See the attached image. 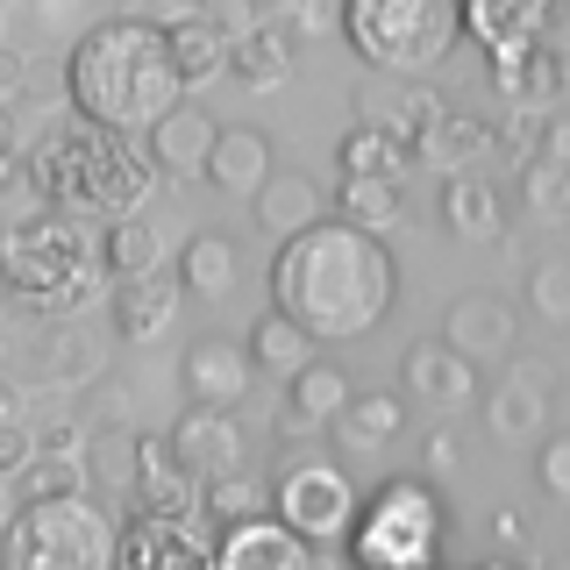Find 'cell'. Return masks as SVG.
<instances>
[{"label": "cell", "instance_id": "cell-1", "mask_svg": "<svg viewBox=\"0 0 570 570\" xmlns=\"http://www.w3.org/2000/svg\"><path fill=\"white\" fill-rule=\"evenodd\" d=\"M400 299V257L385 236L350 222H314L272 257V314H285L307 343H364L385 328Z\"/></svg>", "mask_w": 570, "mask_h": 570}, {"label": "cell", "instance_id": "cell-2", "mask_svg": "<svg viewBox=\"0 0 570 570\" xmlns=\"http://www.w3.org/2000/svg\"><path fill=\"white\" fill-rule=\"evenodd\" d=\"M65 100H71V121H94V129H115V136H142L186 100L171 71V43H165V22L157 14H107L71 43V65H65Z\"/></svg>", "mask_w": 570, "mask_h": 570}, {"label": "cell", "instance_id": "cell-3", "mask_svg": "<svg viewBox=\"0 0 570 570\" xmlns=\"http://www.w3.org/2000/svg\"><path fill=\"white\" fill-rule=\"evenodd\" d=\"M22 178L43 214H71V222H94V228L142 214V200L157 186V171L142 165L136 142L115 129H94V121H58L22 157Z\"/></svg>", "mask_w": 570, "mask_h": 570}, {"label": "cell", "instance_id": "cell-4", "mask_svg": "<svg viewBox=\"0 0 570 570\" xmlns=\"http://www.w3.org/2000/svg\"><path fill=\"white\" fill-rule=\"evenodd\" d=\"M107 278V228L71 214H22L0 228V299L29 321H65Z\"/></svg>", "mask_w": 570, "mask_h": 570}, {"label": "cell", "instance_id": "cell-5", "mask_svg": "<svg viewBox=\"0 0 570 570\" xmlns=\"http://www.w3.org/2000/svg\"><path fill=\"white\" fill-rule=\"evenodd\" d=\"M343 36L356 58H371V79H421L456 50L463 8L456 0H350Z\"/></svg>", "mask_w": 570, "mask_h": 570}, {"label": "cell", "instance_id": "cell-6", "mask_svg": "<svg viewBox=\"0 0 570 570\" xmlns=\"http://www.w3.org/2000/svg\"><path fill=\"white\" fill-rule=\"evenodd\" d=\"M0 570H115V513L100 499H58V507L8 513Z\"/></svg>", "mask_w": 570, "mask_h": 570}, {"label": "cell", "instance_id": "cell-7", "mask_svg": "<svg viewBox=\"0 0 570 570\" xmlns=\"http://www.w3.org/2000/svg\"><path fill=\"white\" fill-rule=\"evenodd\" d=\"M343 542L356 570H428L442 542V499L428 485H379L371 507H356Z\"/></svg>", "mask_w": 570, "mask_h": 570}, {"label": "cell", "instance_id": "cell-8", "mask_svg": "<svg viewBox=\"0 0 570 570\" xmlns=\"http://www.w3.org/2000/svg\"><path fill=\"white\" fill-rule=\"evenodd\" d=\"M350 521H356V492H350L343 463H328V456H299L293 471L278 478V528H293L307 549L343 542Z\"/></svg>", "mask_w": 570, "mask_h": 570}, {"label": "cell", "instance_id": "cell-9", "mask_svg": "<svg viewBox=\"0 0 570 570\" xmlns=\"http://www.w3.org/2000/svg\"><path fill=\"white\" fill-rule=\"evenodd\" d=\"M22 379L43 392H94L107 385V343L79 321H43L22 343Z\"/></svg>", "mask_w": 570, "mask_h": 570}, {"label": "cell", "instance_id": "cell-10", "mask_svg": "<svg viewBox=\"0 0 570 570\" xmlns=\"http://www.w3.org/2000/svg\"><path fill=\"white\" fill-rule=\"evenodd\" d=\"M178 392L200 414H236V406L257 392V364L236 335H193L186 356H178Z\"/></svg>", "mask_w": 570, "mask_h": 570}, {"label": "cell", "instance_id": "cell-11", "mask_svg": "<svg viewBox=\"0 0 570 570\" xmlns=\"http://www.w3.org/2000/svg\"><path fill=\"white\" fill-rule=\"evenodd\" d=\"M350 107H356V129L392 136L406 157H414L421 142H428V129L450 115V100H442L435 86H421V79H364L350 94Z\"/></svg>", "mask_w": 570, "mask_h": 570}, {"label": "cell", "instance_id": "cell-12", "mask_svg": "<svg viewBox=\"0 0 570 570\" xmlns=\"http://www.w3.org/2000/svg\"><path fill=\"white\" fill-rule=\"evenodd\" d=\"M214 557V528L165 521V513H129V528H115V570H207Z\"/></svg>", "mask_w": 570, "mask_h": 570}, {"label": "cell", "instance_id": "cell-13", "mask_svg": "<svg viewBox=\"0 0 570 570\" xmlns=\"http://www.w3.org/2000/svg\"><path fill=\"white\" fill-rule=\"evenodd\" d=\"M165 450L178 456V471H186L193 485L249 471V435H243L236 414H200V406H186V414L165 428Z\"/></svg>", "mask_w": 570, "mask_h": 570}, {"label": "cell", "instance_id": "cell-14", "mask_svg": "<svg viewBox=\"0 0 570 570\" xmlns=\"http://www.w3.org/2000/svg\"><path fill=\"white\" fill-rule=\"evenodd\" d=\"M350 392H356V379L343 364H328V356H314L307 371H299L293 385H285V406H278V442H293V450H307L314 435H328V421L350 406Z\"/></svg>", "mask_w": 570, "mask_h": 570}, {"label": "cell", "instance_id": "cell-15", "mask_svg": "<svg viewBox=\"0 0 570 570\" xmlns=\"http://www.w3.org/2000/svg\"><path fill=\"white\" fill-rule=\"evenodd\" d=\"M435 343H450L471 371H485V364H499V356H513V343H521V321H513V307L499 293H463V299H450Z\"/></svg>", "mask_w": 570, "mask_h": 570}, {"label": "cell", "instance_id": "cell-16", "mask_svg": "<svg viewBox=\"0 0 570 570\" xmlns=\"http://www.w3.org/2000/svg\"><path fill=\"white\" fill-rule=\"evenodd\" d=\"M207 570H328V549H307L293 528H278L272 513H264V521H243V528L214 534Z\"/></svg>", "mask_w": 570, "mask_h": 570}, {"label": "cell", "instance_id": "cell-17", "mask_svg": "<svg viewBox=\"0 0 570 570\" xmlns=\"http://www.w3.org/2000/svg\"><path fill=\"white\" fill-rule=\"evenodd\" d=\"M400 385H406V400H428L442 414H463V406L485 400V371H471L450 343H414L400 364Z\"/></svg>", "mask_w": 570, "mask_h": 570}, {"label": "cell", "instance_id": "cell-18", "mask_svg": "<svg viewBox=\"0 0 570 570\" xmlns=\"http://www.w3.org/2000/svg\"><path fill=\"white\" fill-rule=\"evenodd\" d=\"M214 136H222V121H214L200 100H178L157 129H142V165L165 171V178H200Z\"/></svg>", "mask_w": 570, "mask_h": 570}, {"label": "cell", "instance_id": "cell-19", "mask_svg": "<svg viewBox=\"0 0 570 570\" xmlns=\"http://www.w3.org/2000/svg\"><path fill=\"white\" fill-rule=\"evenodd\" d=\"M463 36L485 43V58H513L557 36V8L549 0H471L463 8Z\"/></svg>", "mask_w": 570, "mask_h": 570}, {"label": "cell", "instance_id": "cell-20", "mask_svg": "<svg viewBox=\"0 0 570 570\" xmlns=\"http://www.w3.org/2000/svg\"><path fill=\"white\" fill-rule=\"evenodd\" d=\"M492 86L513 115H563V43H534L492 58Z\"/></svg>", "mask_w": 570, "mask_h": 570}, {"label": "cell", "instance_id": "cell-21", "mask_svg": "<svg viewBox=\"0 0 570 570\" xmlns=\"http://www.w3.org/2000/svg\"><path fill=\"white\" fill-rule=\"evenodd\" d=\"M400 428H406L400 385H356L350 406L328 421V435H335V450H343V456H385L392 442H400Z\"/></svg>", "mask_w": 570, "mask_h": 570}, {"label": "cell", "instance_id": "cell-22", "mask_svg": "<svg viewBox=\"0 0 570 570\" xmlns=\"http://www.w3.org/2000/svg\"><path fill=\"white\" fill-rule=\"evenodd\" d=\"M549 385H557V371L549 364H513V379L485 392V428L492 442H542V421H549Z\"/></svg>", "mask_w": 570, "mask_h": 570}, {"label": "cell", "instance_id": "cell-23", "mask_svg": "<svg viewBox=\"0 0 570 570\" xmlns=\"http://www.w3.org/2000/svg\"><path fill=\"white\" fill-rule=\"evenodd\" d=\"M249 222L264 228V236H278V243H293V236H307L314 222H328V193L314 186L307 171H272L257 186V200H249Z\"/></svg>", "mask_w": 570, "mask_h": 570}, {"label": "cell", "instance_id": "cell-24", "mask_svg": "<svg viewBox=\"0 0 570 570\" xmlns=\"http://www.w3.org/2000/svg\"><path fill=\"white\" fill-rule=\"evenodd\" d=\"M136 513H165V521H193L200 513V485L178 471L165 435H136Z\"/></svg>", "mask_w": 570, "mask_h": 570}, {"label": "cell", "instance_id": "cell-25", "mask_svg": "<svg viewBox=\"0 0 570 570\" xmlns=\"http://www.w3.org/2000/svg\"><path fill=\"white\" fill-rule=\"evenodd\" d=\"M278 171V150H272V136L264 129H222L214 136V150H207V186L214 193H236V200H257V186Z\"/></svg>", "mask_w": 570, "mask_h": 570}, {"label": "cell", "instance_id": "cell-26", "mask_svg": "<svg viewBox=\"0 0 570 570\" xmlns=\"http://www.w3.org/2000/svg\"><path fill=\"white\" fill-rule=\"evenodd\" d=\"M435 214H442V228L463 236V243H499V228H507V193H499L492 178L463 171V178H442Z\"/></svg>", "mask_w": 570, "mask_h": 570}, {"label": "cell", "instance_id": "cell-27", "mask_svg": "<svg viewBox=\"0 0 570 570\" xmlns=\"http://www.w3.org/2000/svg\"><path fill=\"white\" fill-rule=\"evenodd\" d=\"M165 22V43H171V71H178V86H207V79H222L228 71V43L214 36V22L200 8H186V14H157Z\"/></svg>", "mask_w": 570, "mask_h": 570}, {"label": "cell", "instance_id": "cell-28", "mask_svg": "<svg viewBox=\"0 0 570 570\" xmlns=\"http://www.w3.org/2000/svg\"><path fill=\"white\" fill-rule=\"evenodd\" d=\"M178 299H186V293H178L171 272H150V278L115 285V335H129V343H157V335L171 328Z\"/></svg>", "mask_w": 570, "mask_h": 570}, {"label": "cell", "instance_id": "cell-29", "mask_svg": "<svg viewBox=\"0 0 570 570\" xmlns=\"http://www.w3.org/2000/svg\"><path fill=\"white\" fill-rule=\"evenodd\" d=\"M492 150H499V129H492V121L485 115H456V107H450V115L428 129V142H421L414 157H421V165H435V171H450V178H463L478 157H492Z\"/></svg>", "mask_w": 570, "mask_h": 570}, {"label": "cell", "instance_id": "cell-30", "mask_svg": "<svg viewBox=\"0 0 570 570\" xmlns=\"http://www.w3.org/2000/svg\"><path fill=\"white\" fill-rule=\"evenodd\" d=\"M293 58H299V43L272 22V14H264V22L249 29L236 50H228V71H236L249 94H278V86L293 79Z\"/></svg>", "mask_w": 570, "mask_h": 570}, {"label": "cell", "instance_id": "cell-31", "mask_svg": "<svg viewBox=\"0 0 570 570\" xmlns=\"http://www.w3.org/2000/svg\"><path fill=\"white\" fill-rule=\"evenodd\" d=\"M171 278H178V293H193V299H228L236 278H243V257H236L228 236H186Z\"/></svg>", "mask_w": 570, "mask_h": 570}, {"label": "cell", "instance_id": "cell-32", "mask_svg": "<svg viewBox=\"0 0 570 570\" xmlns=\"http://www.w3.org/2000/svg\"><path fill=\"white\" fill-rule=\"evenodd\" d=\"M243 350H249V364H257V379H285V385H293L299 371L314 364V343H307V335H299L285 314H272V307H264L257 321H249Z\"/></svg>", "mask_w": 570, "mask_h": 570}, {"label": "cell", "instance_id": "cell-33", "mask_svg": "<svg viewBox=\"0 0 570 570\" xmlns=\"http://www.w3.org/2000/svg\"><path fill=\"white\" fill-rule=\"evenodd\" d=\"M400 214H406V178H343L335 186V222L364 228V236L400 228Z\"/></svg>", "mask_w": 570, "mask_h": 570}, {"label": "cell", "instance_id": "cell-34", "mask_svg": "<svg viewBox=\"0 0 570 570\" xmlns=\"http://www.w3.org/2000/svg\"><path fill=\"white\" fill-rule=\"evenodd\" d=\"M58 499H94L86 485V463L79 456H29V471L8 485V507H58Z\"/></svg>", "mask_w": 570, "mask_h": 570}, {"label": "cell", "instance_id": "cell-35", "mask_svg": "<svg viewBox=\"0 0 570 570\" xmlns=\"http://www.w3.org/2000/svg\"><path fill=\"white\" fill-rule=\"evenodd\" d=\"M150 272H165V236H157V222L129 214V222L107 228V278L129 285V278H150Z\"/></svg>", "mask_w": 570, "mask_h": 570}, {"label": "cell", "instance_id": "cell-36", "mask_svg": "<svg viewBox=\"0 0 570 570\" xmlns=\"http://www.w3.org/2000/svg\"><path fill=\"white\" fill-rule=\"evenodd\" d=\"M79 463H86V485L94 492H129L136 485V435L129 428H94Z\"/></svg>", "mask_w": 570, "mask_h": 570}, {"label": "cell", "instance_id": "cell-37", "mask_svg": "<svg viewBox=\"0 0 570 570\" xmlns=\"http://www.w3.org/2000/svg\"><path fill=\"white\" fill-rule=\"evenodd\" d=\"M200 521H207L214 534H228V528H243V521H264V485H257L249 471L207 478V485H200Z\"/></svg>", "mask_w": 570, "mask_h": 570}, {"label": "cell", "instance_id": "cell-38", "mask_svg": "<svg viewBox=\"0 0 570 570\" xmlns=\"http://www.w3.org/2000/svg\"><path fill=\"white\" fill-rule=\"evenodd\" d=\"M335 157H343V178H406V165H414L392 136H371V129H350Z\"/></svg>", "mask_w": 570, "mask_h": 570}, {"label": "cell", "instance_id": "cell-39", "mask_svg": "<svg viewBox=\"0 0 570 570\" xmlns=\"http://www.w3.org/2000/svg\"><path fill=\"white\" fill-rule=\"evenodd\" d=\"M521 200H528V214H542V222H570V165L534 157L521 171Z\"/></svg>", "mask_w": 570, "mask_h": 570}, {"label": "cell", "instance_id": "cell-40", "mask_svg": "<svg viewBox=\"0 0 570 570\" xmlns=\"http://www.w3.org/2000/svg\"><path fill=\"white\" fill-rule=\"evenodd\" d=\"M528 307L542 321H557V328H570V257H542L528 272Z\"/></svg>", "mask_w": 570, "mask_h": 570}, {"label": "cell", "instance_id": "cell-41", "mask_svg": "<svg viewBox=\"0 0 570 570\" xmlns=\"http://www.w3.org/2000/svg\"><path fill=\"white\" fill-rule=\"evenodd\" d=\"M200 14H207V22H214V36H222V43H228V50H236V43H243V36H249V29H257V22H264V8H249V0H207V8H200Z\"/></svg>", "mask_w": 570, "mask_h": 570}, {"label": "cell", "instance_id": "cell-42", "mask_svg": "<svg viewBox=\"0 0 570 570\" xmlns=\"http://www.w3.org/2000/svg\"><path fill=\"white\" fill-rule=\"evenodd\" d=\"M534 478H542V492H549V499H570V435H542Z\"/></svg>", "mask_w": 570, "mask_h": 570}, {"label": "cell", "instance_id": "cell-43", "mask_svg": "<svg viewBox=\"0 0 570 570\" xmlns=\"http://www.w3.org/2000/svg\"><path fill=\"white\" fill-rule=\"evenodd\" d=\"M29 442H36V456H79L86 450V428L71 421V414H50L43 428H29Z\"/></svg>", "mask_w": 570, "mask_h": 570}, {"label": "cell", "instance_id": "cell-44", "mask_svg": "<svg viewBox=\"0 0 570 570\" xmlns=\"http://www.w3.org/2000/svg\"><path fill=\"white\" fill-rule=\"evenodd\" d=\"M29 456H36L29 428H22V421H8V428H0V485H14V478L29 471Z\"/></svg>", "mask_w": 570, "mask_h": 570}, {"label": "cell", "instance_id": "cell-45", "mask_svg": "<svg viewBox=\"0 0 570 570\" xmlns=\"http://www.w3.org/2000/svg\"><path fill=\"white\" fill-rule=\"evenodd\" d=\"M22 86H29V58H22V50H8V43H0V107H8L14 94H22Z\"/></svg>", "mask_w": 570, "mask_h": 570}, {"label": "cell", "instance_id": "cell-46", "mask_svg": "<svg viewBox=\"0 0 570 570\" xmlns=\"http://www.w3.org/2000/svg\"><path fill=\"white\" fill-rule=\"evenodd\" d=\"M14 178H22V150H14V121L0 115V193H8Z\"/></svg>", "mask_w": 570, "mask_h": 570}, {"label": "cell", "instance_id": "cell-47", "mask_svg": "<svg viewBox=\"0 0 570 570\" xmlns=\"http://www.w3.org/2000/svg\"><path fill=\"white\" fill-rule=\"evenodd\" d=\"M456 456H463V442L450 435V428H435V435H428V471H450Z\"/></svg>", "mask_w": 570, "mask_h": 570}, {"label": "cell", "instance_id": "cell-48", "mask_svg": "<svg viewBox=\"0 0 570 570\" xmlns=\"http://www.w3.org/2000/svg\"><path fill=\"white\" fill-rule=\"evenodd\" d=\"M492 534H499V542H507V549H521V542H528V521H521V513L507 507V513H499V521H492Z\"/></svg>", "mask_w": 570, "mask_h": 570}, {"label": "cell", "instance_id": "cell-49", "mask_svg": "<svg viewBox=\"0 0 570 570\" xmlns=\"http://www.w3.org/2000/svg\"><path fill=\"white\" fill-rule=\"evenodd\" d=\"M14 400H22V392H14V379H0V428L14 421Z\"/></svg>", "mask_w": 570, "mask_h": 570}, {"label": "cell", "instance_id": "cell-50", "mask_svg": "<svg viewBox=\"0 0 570 570\" xmlns=\"http://www.w3.org/2000/svg\"><path fill=\"white\" fill-rule=\"evenodd\" d=\"M563 107H570V43H563Z\"/></svg>", "mask_w": 570, "mask_h": 570}, {"label": "cell", "instance_id": "cell-51", "mask_svg": "<svg viewBox=\"0 0 570 570\" xmlns=\"http://www.w3.org/2000/svg\"><path fill=\"white\" fill-rule=\"evenodd\" d=\"M8 513H14V507H8V485H0V528H8Z\"/></svg>", "mask_w": 570, "mask_h": 570}]
</instances>
